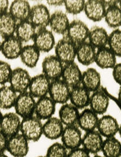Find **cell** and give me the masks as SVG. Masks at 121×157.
Here are the masks:
<instances>
[{
  "instance_id": "obj_1",
  "label": "cell",
  "mask_w": 121,
  "mask_h": 157,
  "mask_svg": "<svg viewBox=\"0 0 121 157\" xmlns=\"http://www.w3.org/2000/svg\"><path fill=\"white\" fill-rule=\"evenodd\" d=\"M42 121L33 115L22 119L20 132L28 141L37 142L43 136Z\"/></svg>"
},
{
  "instance_id": "obj_2",
  "label": "cell",
  "mask_w": 121,
  "mask_h": 157,
  "mask_svg": "<svg viewBox=\"0 0 121 157\" xmlns=\"http://www.w3.org/2000/svg\"><path fill=\"white\" fill-rule=\"evenodd\" d=\"M89 31L90 29L83 21L80 20H74L70 22L68 28L63 36L77 46L87 41Z\"/></svg>"
},
{
  "instance_id": "obj_3",
  "label": "cell",
  "mask_w": 121,
  "mask_h": 157,
  "mask_svg": "<svg viewBox=\"0 0 121 157\" xmlns=\"http://www.w3.org/2000/svg\"><path fill=\"white\" fill-rule=\"evenodd\" d=\"M36 102L35 98L28 91L19 94L14 104L15 113L22 119L32 116L35 113Z\"/></svg>"
},
{
  "instance_id": "obj_4",
  "label": "cell",
  "mask_w": 121,
  "mask_h": 157,
  "mask_svg": "<svg viewBox=\"0 0 121 157\" xmlns=\"http://www.w3.org/2000/svg\"><path fill=\"white\" fill-rule=\"evenodd\" d=\"M56 57L63 65L74 62L76 54V46L67 38L63 37L57 42L55 46Z\"/></svg>"
},
{
  "instance_id": "obj_5",
  "label": "cell",
  "mask_w": 121,
  "mask_h": 157,
  "mask_svg": "<svg viewBox=\"0 0 121 157\" xmlns=\"http://www.w3.org/2000/svg\"><path fill=\"white\" fill-rule=\"evenodd\" d=\"M83 134L77 125L64 127L61 136V143L68 151L82 146Z\"/></svg>"
},
{
  "instance_id": "obj_6",
  "label": "cell",
  "mask_w": 121,
  "mask_h": 157,
  "mask_svg": "<svg viewBox=\"0 0 121 157\" xmlns=\"http://www.w3.org/2000/svg\"><path fill=\"white\" fill-rule=\"evenodd\" d=\"M32 77L28 71L21 67L13 69L9 85L17 94L28 92Z\"/></svg>"
},
{
  "instance_id": "obj_7",
  "label": "cell",
  "mask_w": 121,
  "mask_h": 157,
  "mask_svg": "<svg viewBox=\"0 0 121 157\" xmlns=\"http://www.w3.org/2000/svg\"><path fill=\"white\" fill-rule=\"evenodd\" d=\"M51 14L47 6L37 4L31 8L29 21L37 30L46 29L49 26Z\"/></svg>"
},
{
  "instance_id": "obj_8",
  "label": "cell",
  "mask_w": 121,
  "mask_h": 157,
  "mask_svg": "<svg viewBox=\"0 0 121 157\" xmlns=\"http://www.w3.org/2000/svg\"><path fill=\"white\" fill-rule=\"evenodd\" d=\"M6 151L13 157H26L29 151V142L19 133L8 138Z\"/></svg>"
},
{
  "instance_id": "obj_9",
  "label": "cell",
  "mask_w": 121,
  "mask_h": 157,
  "mask_svg": "<svg viewBox=\"0 0 121 157\" xmlns=\"http://www.w3.org/2000/svg\"><path fill=\"white\" fill-rule=\"evenodd\" d=\"M71 88L61 79L51 81L48 96L56 104H65L70 100Z\"/></svg>"
},
{
  "instance_id": "obj_10",
  "label": "cell",
  "mask_w": 121,
  "mask_h": 157,
  "mask_svg": "<svg viewBox=\"0 0 121 157\" xmlns=\"http://www.w3.org/2000/svg\"><path fill=\"white\" fill-rule=\"evenodd\" d=\"M22 119L15 112L3 115L0 122V130L9 138L20 132Z\"/></svg>"
},
{
  "instance_id": "obj_11",
  "label": "cell",
  "mask_w": 121,
  "mask_h": 157,
  "mask_svg": "<svg viewBox=\"0 0 121 157\" xmlns=\"http://www.w3.org/2000/svg\"><path fill=\"white\" fill-rule=\"evenodd\" d=\"M63 67V63L55 55L47 56L42 60V74L51 81L61 78Z\"/></svg>"
},
{
  "instance_id": "obj_12",
  "label": "cell",
  "mask_w": 121,
  "mask_h": 157,
  "mask_svg": "<svg viewBox=\"0 0 121 157\" xmlns=\"http://www.w3.org/2000/svg\"><path fill=\"white\" fill-rule=\"evenodd\" d=\"M23 47V43L13 35L3 39L0 52L7 59H16L20 58Z\"/></svg>"
},
{
  "instance_id": "obj_13",
  "label": "cell",
  "mask_w": 121,
  "mask_h": 157,
  "mask_svg": "<svg viewBox=\"0 0 121 157\" xmlns=\"http://www.w3.org/2000/svg\"><path fill=\"white\" fill-rule=\"evenodd\" d=\"M33 42V44L40 52H48L51 51L56 44L53 33L47 28L37 30Z\"/></svg>"
},
{
  "instance_id": "obj_14",
  "label": "cell",
  "mask_w": 121,
  "mask_h": 157,
  "mask_svg": "<svg viewBox=\"0 0 121 157\" xmlns=\"http://www.w3.org/2000/svg\"><path fill=\"white\" fill-rule=\"evenodd\" d=\"M103 140L104 138L97 129L87 132L83 135L81 147L90 155H97L101 152Z\"/></svg>"
},
{
  "instance_id": "obj_15",
  "label": "cell",
  "mask_w": 121,
  "mask_h": 157,
  "mask_svg": "<svg viewBox=\"0 0 121 157\" xmlns=\"http://www.w3.org/2000/svg\"><path fill=\"white\" fill-rule=\"evenodd\" d=\"M51 81L44 74H37L32 77L28 92L37 99L48 94Z\"/></svg>"
},
{
  "instance_id": "obj_16",
  "label": "cell",
  "mask_w": 121,
  "mask_h": 157,
  "mask_svg": "<svg viewBox=\"0 0 121 157\" xmlns=\"http://www.w3.org/2000/svg\"><path fill=\"white\" fill-rule=\"evenodd\" d=\"M56 105L48 96L40 98L36 102L34 115L42 121L48 120L55 114Z\"/></svg>"
},
{
  "instance_id": "obj_17",
  "label": "cell",
  "mask_w": 121,
  "mask_h": 157,
  "mask_svg": "<svg viewBox=\"0 0 121 157\" xmlns=\"http://www.w3.org/2000/svg\"><path fill=\"white\" fill-rule=\"evenodd\" d=\"M119 124L116 118L110 115H103L99 119L97 130L103 138L115 137L118 133Z\"/></svg>"
},
{
  "instance_id": "obj_18",
  "label": "cell",
  "mask_w": 121,
  "mask_h": 157,
  "mask_svg": "<svg viewBox=\"0 0 121 157\" xmlns=\"http://www.w3.org/2000/svg\"><path fill=\"white\" fill-rule=\"evenodd\" d=\"M82 77V72L75 62L64 65L61 79L71 89L81 85Z\"/></svg>"
},
{
  "instance_id": "obj_19",
  "label": "cell",
  "mask_w": 121,
  "mask_h": 157,
  "mask_svg": "<svg viewBox=\"0 0 121 157\" xmlns=\"http://www.w3.org/2000/svg\"><path fill=\"white\" fill-rule=\"evenodd\" d=\"M106 10V7L104 1L89 0L85 2V14L89 20L94 22H98L104 19Z\"/></svg>"
},
{
  "instance_id": "obj_20",
  "label": "cell",
  "mask_w": 121,
  "mask_h": 157,
  "mask_svg": "<svg viewBox=\"0 0 121 157\" xmlns=\"http://www.w3.org/2000/svg\"><path fill=\"white\" fill-rule=\"evenodd\" d=\"M90 92L82 85H79L71 89L69 100L79 110L84 109L90 105Z\"/></svg>"
},
{
  "instance_id": "obj_21",
  "label": "cell",
  "mask_w": 121,
  "mask_h": 157,
  "mask_svg": "<svg viewBox=\"0 0 121 157\" xmlns=\"http://www.w3.org/2000/svg\"><path fill=\"white\" fill-rule=\"evenodd\" d=\"M70 24L67 15L61 10H56L51 14L49 27L53 33L64 36Z\"/></svg>"
},
{
  "instance_id": "obj_22",
  "label": "cell",
  "mask_w": 121,
  "mask_h": 157,
  "mask_svg": "<svg viewBox=\"0 0 121 157\" xmlns=\"http://www.w3.org/2000/svg\"><path fill=\"white\" fill-rule=\"evenodd\" d=\"M64 128V125L59 117L53 116L43 123V136L49 140H55L61 139Z\"/></svg>"
},
{
  "instance_id": "obj_23",
  "label": "cell",
  "mask_w": 121,
  "mask_h": 157,
  "mask_svg": "<svg viewBox=\"0 0 121 157\" xmlns=\"http://www.w3.org/2000/svg\"><path fill=\"white\" fill-rule=\"evenodd\" d=\"M31 8L27 1L15 0L10 4L8 12L17 23H20L29 20Z\"/></svg>"
},
{
  "instance_id": "obj_24",
  "label": "cell",
  "mask_w": 121,
  "mask_h": 157,
  "mask_svg": "<svg viewBox=\"0 0 121 157\" xmlns=\"http://www.w3.org/2000/svg\"><path fill=\"white\" fill-rule=\"evenodd\" d=\"M99 119L98 115L90 108H86L80 113L77 125L85 132L94 131L97 128Z\"/></svg>"
},
{
  "instance_id": "obj_25",
  "label": "cell",
  "mask_w": 121,
  "mask_h": 157,
  "mask_svg": "<svg viewBox=\"0 0 121 157\" xmlns=\"http://www.w3.org/2000/svg\"><path fill=\"white\" fill-rule=\"evenodd\" d=\"M97 49L86 41L76 46V58L80 64L90 66L95 62Z\"/></svg>"
},
{
  "instance_id": "obj_26",
  "label": "cell",
  "mask_w": 121,
  "mask_h": 157,
  "mask_svg": "<svg viewBox=\"0 0 121 157\" xmlns=\"http://www.w3.org/2000/svg\"><path fill=\"white\" fill-rule=\"evenodd\" d=\"M110 104L109 98L102 90H98L91 94L90 108L98 115L105 114L108 109Z\"/></svg>"
},
{
  "instance_id": "obj_27",
  "label": "cell",
  "mask_w": 121,
  "mask_h": 157,
  "mask_svg": "<svg viewBox=\"0 0 121 157\" xmlns=\"http://www.w3.org/2000/svg\"><path fill=\"white\" fill-rule=\"evenodd\" d=\"M101 85V77L98 71L90 67L82 73L81 85L90 92H94L98 90Z\"/></svg>"
},
{
  "instance_id": "obj_28",
  "label": "cell",
  "mask_w": 121,
  "mask_h": 157,
  "mask_svg": "<svg viewBox=\"0 0 121 157\" xmlns=\"http://www.w3.org/2000/svg\"><path fill=\"white\" fill-rule=\"evenodd\" d=\"M95 63L103 69H113L116 64V56L108 47L97 49Z\"/></svg>"
},
{
  "instance_id": "obj_29",
  "label": "cell",
  "mask_w": 121,
  "mask_h": 157,
  "mask_svg": "<svg viewBox=\"0 0 121 157\" xmlns=\"http://www.w3.org/2000/svg\"><path fill=\"white\" fill-rule=\"evenodd\" d=\"M79 109L71 103L62 105L59 111V119L63 124L66 126L77 125L79 118Z\"/></svg>"
},
{
  "instance_id": "obj_30",
  "label": "cell",
  "mask_w": 121,
  "mask_h": 157,
  "mask_svg": "<svg viewBox=\"0 0 121 157\" xmlns=\"http://www.w3.org/2000/svg\"><path fill=\"white\" fill-rule=\"evenodd\" d=\"M109 35L103 27L94 26L89 31V42L97 50L107 46Z\"/></svg>"
},
{
  "instance_id": "obj_31",
  "label": "cell",
  "mask_w": 121,
  "mask_h": 157,
  "mask_svg": "<svg viewBox=\"0 0 121 157\" xmlns=\"http://www.w3.org/2000/svg\"><path fill=\"white\" fill-rule=\"evenodd\" d=\"M40 52L33 44L24 46L20 58L24 65L33 69L37 66L40 59Z\"/></svg>"
},
{
  "instance_id": "obj_32",
  "label": "cell",
  "mask_w": 121,
  "mask_h": 157,
  "mask_svg": "<svg viewBox=\"0 0 121 157\" xmlns=\"http://www.w3.org/2000/svg\"><path fill=\"white\" fill-rule=\"evenodd\" d=\"M17 23L9 12L0 14V37L4 39L14 35Z\"/></svg>"
},
{
  "instance_id": "obj_33",
  "label": "cell",
  "mask_w": 121,
  "mask_h": 157,
  "mask_svg": "<svg viewBox=\"0 0 121 157\" xmlns=\"http://www.w3.org/2000/svg\"><path fill=\"white\" fill-rule=\"evenodd\" d=\"M36 33V27L29 20H26L17 23L14 35L24 43L33 40Z\"/></svg>"
},
{
  "instance_id": "obj_34",
  "label": "cell",
  "mask_w": 121,
  "mask_h": 157,
  "mask_svg": "<svg viewBox=\"0 0 121 157\" xmlns=\"http://www.w3.org/2000/svg\"><path fill=\"white\" fill-rule=\"evenodd\" d=\"M10 85H3L0 88V109L8 110L13 107L18 96Z\"/></svg>"
},
{
  "instance_id": "obj_35",
  "label": "cell",
  "mask_w": 121,
  "mask_h": 157,
  "mask_svg": "<svg viewBox=\"0 0 121 157\" xmlns=\"http://www.w3.org/2000/svg\"><path fill=\"white\" fill-rule=\"evenodd\" d=\"M101 152L104 157H121V142L116 137L104 139Z\"/></svg>"
},
{
  "instance_id": "obj_36",
  "label": "cell",
  "mask_w": 121,
  "mask_h": 157,
  "mask_svg": "<svg viewBox=\"0 0 121 157\" xmlns=\"http://www.w3.org/2000/svg\"><path fill=\"white\" fill-rule=\"evenodd\" d=\"M104 19L109 27L116 29L120 27L121 10L119 5H114L107 8Z\"/></svg>"
},
{
  "instance_id": "obj_37",
  "label": "cell",
  "mask_w": 121,
  "mask_h": 157,
  "mask_svg": "<svg viewBox=\"0 0 121 157\" xmlns=\"http://www.w3.org/2000/svg\"><path fill=\"white\" fill-rule=\"evenodd\" d=\"M108 47L118 57H121V30L116 29L109 35Z\"/></svg>"
},
{
  "instance_id": "obj_38",
  "label": "cell",
  "mask_w": 121,
  "mask_h": 157,
  "mask_svg": "<svg viewBox=\"0 0 121 157\" xmlns=\"http://www.w3.org/2000/svg\"><path fill=\"white\" fill-rule=\"evenodd\" d=\"M68 150L61 142H55L47 148L46 157H67Z\"/></svg>"
},
{
  "instance_id": "obj_39",
  "label": "cell",
  "mask_w": 121,
  "mask_h": 157,
  "mask_svg": "<svg viewBox=\"0 0 121 157\" xmlns=\"http://www.w3.org/2000/svg\"><path fill=\"white\" fill-rule=\"evenodd\" d=\"M85 2L86 1L84 0H65L64 1V6L67 13L72 15H76L80 14L81 12L84 11Z\"/></svg>"
},
{
  "instance_id": "obj_40",
  "label": "cell",
  "mask_w": 121,
  "mask_h": 157,
  "mask_svg": "<svg viewBox=\"0 0 121 157\" xmlns=\"http://www.w3.org/2000/svg\"><path fill=\"white\" fill-rule=\"evenodd\" d=\"M13 69L9 63L0 60V85H5L9 82Z\"/></svg>"
},
{
  "instance_id": "obj_41",
  "label": "cell",
  "mask_w": 121,
  "mask_h": 157,
  "mask_svg": "<svg viewBox=\"0 0 121 157\" xmlns=\"http://www.w3.org/2000/svg\"><path fill=\"white\" fill-rule=\"evenodd\" d=\"M67 157H91L89 152H87L84 148L80 147L72 150L68 151Z\"/></svg>"
},
{
  "instance_id": "obj_42",
  "label": "cell",
  "mask_w": 121,
  "mask_h": 157,
  "mask_svg": "<svg viewBox=\"0 0 121 157\" xmlns=\"http://www.w3.org/2000/svg\"><path fill=\"white\" fill-rule=\"evenodd\" d=\"M112 77L114 81L121 87V63H116L112 69Z\"/></svg>"
},
{
  "instance_id": "obj_43",
  "label": "cell",
  "mask_w": 121,
  "mask_h": 157,
  "mask_svg": "<svg viewBox=\"0 0 121 157\" xmlns=\"http://www.w3.org/2000/svg\"><path fill=\"white\" fill-rule=\"evenodd\" d=\"M8 138L0 130V153L6 151Z\"/></svg>"
},
{
  "instance_id": "obj_44",
  "label": "cell",
  "mask_w": 121,
  "mask_h": 157,
  "mask_svg": "<svg viewBox=\"0 0 121 157\" xmlns=\"http://www.w3.org/2000/svg\"><path fill=\"white\" fill-rule=\"evenodd\" d=\"M9 1L8 0H0V14L9 11Z\"/></svg>"
},
{
  "instance_id": "obj_45",
  "label": "cell",
  "mask_w": 121,
  "mask_h": 157,
  "mask_svg": "<svg viewBox=\"0 0 121 157\" xmlns=\"http://www.w3.org/2000/svg\"><path fill=\"white\" fill-rule=\"evenodd\" d=\"M64 1L58 0V1H47V4L51 6H61L64 5Z\"/></svg>"
},
{
  "instance_id": "obj_46",
  "label": "cell",
  "mask_w": 121,
  "mask_h": 157,
  "mask_svg": "<svg viewBox=\"0 0 121 157\" xmlns=\"http://www.w3.org/2000/svg\"><path fill=\"white\" fill-rule=\"evenodd\" d=\"M118 101H119V102L120 103V104L121 105V87L120 88L119 90V92H118Z\"/></svg>"
},
{
  "instance_id": "obj_47",
  "label": "cell",
  "mask_w": 121,
  "mask_h": 157,
  "mask_svg": "<svg viewBox=\"0 0 121 157\" xmlns=\"http://www.w3.org/2000/svg\"><path fill=\"white\" fill-rule=\"evenodd\" d=\"M0 157H9L6 154H5V152L4 153H0Z\"/></svg>"
},
{
  "instance_id": "obj_48",
  "label": "cell",
  "mask_w": 121,
  "mask_h": 157,
  "mask_svg": "<svg viewBox=\"0 0 121 157\" xmlns=\"http://www.w3.org/2000/svg\"><path fill=\"white\" fill-rule=\"evenodd\" d=\"M2 116H3V114H2V113L1 112V109H0V122H1V119H2Z\"/></svg>"
},
{
  "instance_id": "obj_49",
  "label": "cell",
  "mask_w": 121,
  "mask_h": 157,
  "mask_svg": "<svg viewBox=\"0 0 121 157\" xmlns=\"http://www.w3.org/2000/svg\"><path fill=\"white\" fill-rule=\"evenodd\" d=\"M118 133L119 134V135H120V136H121V124L119 125V131H118Z\"/></svg>"
},
{
  "instance_id": "obj_50",
  "label": "cell",
  "mask_w": 121,
  "mask_h": 157,
  "mask_svg": "<svg viewBox=\"0 0 121 157\" xmlns=\"http://www.w3.org/2000/svg\"><path fill=\"white\" fill-rule=\"evenodd\" d=\"M93 157H104L102 155H100L99 154H97V155H94Z\"/></svg>"
},
{
  "instance_id": "obj_51",
  "label": "cell",
  "mask_w": 121,
  "mask_h": 157,
  "mask_svg": "<svg viewBox=\"0 0 121 157\" xmlns=\"http://www.w3.org/2000/svg\"><path fill=\"white\" fill-rule=\"evenodd\" d=\"M118 5L119 6V8H121V1H119V3H118Z\"/></svg>"
},
{
  "instance_id": "obj_52",
  "label": "cell",
  "mask_w": 121,
  "mask_h": 157,
  "mask_svg": "<svg viewBox=\"0 0 121 157\" xmlns=\"http://www.w3.org/2000/svg\"><path fill=\"white\" fill-rule=\"evenodd\" d=\"M36 157H46V156L44 155V156H43V155H39V156H37Z\"/></svg>"
},
{
  "instance_id": "obj_53",
  "label": "cell",
  "mask_w": 121,
  "mask_h": 157,
  "mask_svg": "<svg viewBox=\"0 0 121 157\" xmlns=\"http://www.w3.org/2000/svg\"><path fill=\"white\" fill-rule=\"evenodd\" d=\"M1 42H0V51H1Z\"/></svg>"
},
{
  "instance_id": "obj_54",
  "label": "cell",
  "mask_w": 121,
  "mask_h": 157,
  "mask_svg": "<svg viewBox=\"0 0 121 157\" xmlns=\"http://www.w3.org/2000/svg\"></svg>"
}]
</instances>
